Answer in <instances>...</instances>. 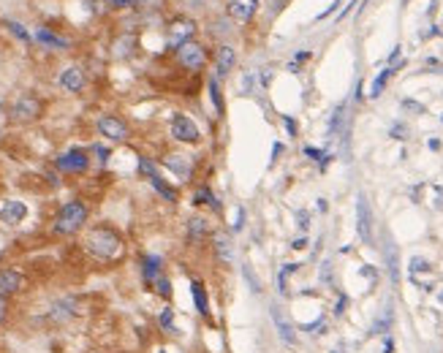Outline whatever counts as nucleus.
<instances>
[{"instance_id": "f704fd0d", "label": "nucleus", "mask_w": 443, "mask_h": 353, "mask_svg": "<svg viewBox=\"0 0 443 353\" xmlns=\"http://www.w3.org/2000/svg\"><path fill=\"white\" fill-rule=\"evenodd\" d=\"M319 283L326 286V288H332V286H335V269H332V261L321 264V269H319Z\"/></svg>"}, {"instance_id": "f3484780", "label": "nucleus", "mask_w": 443, "mask_h": 353, "mask_svg": "<svg viewBox=\"0 0 443 353\" xmlns=\"http://www.w3.org/2000/svg\"><path fill=\"white\" fill-rule=\"evenodd\" d=\"M234 65H237V49L231 44L218 46V52H215V77L226 79L234 71Z\"/></svg>"}, {"instance_id": "864d4df0", "label": "nucleus", "mask_w": 443, "mask_h": 353, "mask_svg": "<svg viewBox=\"0 0 443 353\" xmlns=\"http://www.w3.org/2000/svg\"><path fill=\"white\" fill-rule=\"evenodd\" d=\"M329 353H346V348H343V345H335V348H332Z\"/></svg>"}, {"instance_id": "f03ea898", "label": "nucleus", "mask_w": 443, "mask_h": 353, "mask_svg": "<svg viewBox=\"0 0 443 353\" xmlns=\"http://www.w3.org/2000/svg\"><path fill=\"white\" fill-rule=\"evenodd\" d=\"M87 217H90V207L82 199L65 201L60 210L55 212V217H52V234H58V237H74L77 231L85 229Z\"/></svg>"}, {"instance_id": "423d86ee", "label": "nucleus", "mask_w": 443, "mask_h": 353, "mask_svg": "<svg viewBox=\"0 0 443 353\" xmlns=\"http://www.w3.org/2000/svg\"><path fill=\"white\" fill-rule=\"evenodd\" d=\"M169 134H171V139H174V141H180V144H199V141H201L199 125L193 123L188 114H183V112H174V114H171Z\"/></svg>"}, {"instance_id": "cd10ccee", "label": "nucleus", "mask_w": 443, "mask_h": 353, "mask_svg": "<svg viewBox=\"0 0 443 353\" xmlns=\"http://www.w3.org/2000/svg\"><path fill=\"white\" fill-rule=\"evenodd\" d=\"M405 63H397V65H386L378 77L373 79V85H370V98H381V92L386 90V85H389V79L395 77V71L402 68Z\"/></svg>"}, {"instance_id": "2eb2a0df", "label": "nucleus", "mask_w": 443, "mask_h": 353, "mask_svg": "<svg viewBox=\"0 0 443 353\" xmlns=\"http://www.w3.org/2000/svg\"><path fill=\"white\" fill-rule=\"evenodd\" d=\"M25 291V275L14 266H0V296L16 299Z\"/></svg>"}, {"instance_id": "9b49d317", "label": "nucleus", "mask_w": 443, "mask_h": 353, "mask_svg": "<svg viewBox=\"0 0 443 353\" xmlns=\"http://www.w3.org/2000/svg\"><path fill=\"white\" fill-rule=\"evenodd\" d=\"M177 63L183 65L185 71L196 74V71H201L207 65V49L199 41H188V44H183L177 49Z\"/></svg>"}, {"instance_id": "c03bdc74", "label": "nucleus", "mask_w": 443, "mask_h": 353, "mask_svg": "<svg viewBox=\"0 0 443 353\" xmlns=\"http://www.w3.org/2000/svg\"><path fill=\"white\" fill-rule=\"evenodd\" d=\"M392 136H395V139H408V128H405L402 123L392 125Z\"/></svg>"}, {"instance_id": "5701e85b", "label": "nucleus", "mask_w": 443, "mask_h": 353, "mask_svg": "<svg viewBox=\"0 0 443 353\" xmlns=\"http://www.w3.org/2000/svg\"><path fill=\"white\" fill-rule=\"evenodd\" d=\"M58 85H60L65 92H82L85 90V71H82L79 65H68L65 71H60Z\"/></svg>"}, {"instance_id": "a211bd4d", "label": "nucleus", "mask_w": 443, "mask_h": 353, "mask_svg": "<svg viewBox=\"0 0 443 353\" xmlns=\"http://www.w3.org/2000/svg\"><path fill=\"white\" fill-rule=\"evenodd\" d=\"M25 217H28V204H25V201H19V199L3 201V207H0V223H6V226H19Z\"/></svg>"}, {"instance_id": "603ef678", "label": "nucleus", "mask_w": 443, "mask_h": 353, "mask_svg": "<svg viewBox=\"0 0 443 353\" xmlns=\"http://www.w3.org/2000/svg\"><path fill=\"white\" fill-rule=\"evenodd\" d=\"M316 207H319V212H326V201H324V199H319V204H316Z\"/></svg>"}, {"instance_id": "09e8293b", "label": "nucleus", "mask_w": 443, "mask_h": 353, "mask_svg": "<svg viewBox=\"0 0 443 353\" xmlns=\"http://www.w3.org/2000/svg\"><path fill=\"white\" fill-rule=\"evenodd\" d=\"M359 275H365V277H370V280H373V283H375V269H370V266H362V269H359Z\"/></svg>"}, {"instance_id": "6e6552de", "label": "nucleus", "mask_w": 443, "mask_h": 353, "mask_svg": "<svg viewBox=\"0 0 443 353\" xmlns=\"http://www.w3.org/2000/svg\"><path fill=\"white\" fill-rule=\"evenodd\" d=\"M164 266H166V261H164V256H158V253H144V256L139 259V277H142V288H144V291H153L158 277L166 275Z\"/></svg>"}, {"instance_id": "4c0bfd02", "label": "nucleus", "mask_w": 443, "mask_h": 353, "mask_svg": "<svg viewBox=\"0 0 443 353\" xmlns=\"http://www.w3.org/2000/svg\"><path fill=\"white\" fill-rule=\"evenodd\" d=\"M432 266H429V261L427 259H411V266H408V272H411V277H416V275H425V272H429Z\"/></svg>"}, {"instance_id": "412c9836", "label": "nucleus", "mask_w": 443, "mask_h": 353, "mask_svg": "<svg viewBox=\"0 0 443 353\" xmlns=\"http://www.w3.org/2000/svg\"><path fill=\"white\" fill-rule=\"evenodd\" d=\"M191 204H193V207H207V210H213L215 215H220V212H223V204L218 201V196H215L213 188H210L207 183L199 185V188L193 190V196H191Z\"/></svg>"}, {"instance_id": "a18cd8bd", "label": "nucleus", "mask_w": 443, "mask_h": 353, "mask_svg": "<svg viewBox=\"0 0 443 353\" xmlns=\"http://www.w3.org/2000/svg\"><path fill=\"white\" fill-rule=\"evenodd\" d=\"M381 348H383V353H395V337H392V335H386L383 342H381Z\"/></svg>"}, {"instance_id": "4468645a", "label": "nucleus", "mask_w": 443, "mask_h": 353, "mask_svg": "<svg viewBox=\"0 0 443 353\" xmlns=\"http://www.w3.org/2000/svg\"><path fill=\"white\" fill-rule=\"evenodd\" d=\"M41 112H44V104L31 95V92H25V95H19L14 101V107H11V114H14V120L19 123H31V120H38L41 117Z\"/></svg>"}, {"instance_id": "a19ab883", "label": "nucleus", "mask_w": 443, "mask_h": 353, "mask_svg": "<svg viewBox=\"0 0 443 353\" xmlns=\"http://www.w3.org/2000/svg\"><path fill=\"white\" fill-rule=\"evenodd\" d=\"M294 220H297V226H299V231H302V234L310 229V212H307V210H297Z\"/></svg>"}, {"instance_id": "c9c22d12", "label": "nucleus", "mask_w": 443, "mask_h": 353, "mask_svg": "<svg viewBox=\"0 0 443 353\" xmlns=\"http://www.w3.org/2000/svg\"><path fill=\"white\" fill-rule=\"evenodd\" d=\"M11 313H14V299H6V296H0V329L9 323Z\"/></svg>"}, {"instance_id": "c756f323", "label": "nucleus", "mask_w": 443, "mask_h": 353, "mask_svg": "<svg viewBox=\"0 0 443 353\" xmlns=\"http://www.w3.org/2000/svg\"><path fill=\"white\" fill-rule=\"evenodd\" d=\"M207 92H210V101H213V109L218 117H223V112H226V104H223V92H220V79L210 77V82H207Z\"/></svg>"}, {"instance_id": "3c124183", "label": "nucleus", "mask_w": 443, "mask_h": 353, "mask_svg": "<svg viewBox=\"0 0 443 353\" xmlns=\"http://www.w3.org/2000/svg\"><path fill=\"white\" fill-rule=\"evenodd\" d=\"M429 150H441V141L438 139H429Z\"/></svg>"}, {"instance_id": "0eeeda50", "label": "nucleus", "mask_w": 443, "mask_h": 353, "mask_svg": "<svg viewBox=\"0 0 443 353\" xmlns=\"http://www.w3.org/2000/svg\"><path fill=\"white\" fill-rule=\"evenodd\" d=\"M95 128H98V134L107 139V141H112V144H122V141H128V136H131L128 123H125L122 117H117V114H101Z\"/></svg>"}, {"instance_id": "7c9ffc66", "label": "nucleus", "mask_w": 443, "mask_h": 353, "mask_svg": "<svg viewBox=\"0 0 443 353\" xmlns=\"http://www.w3.org/2000/svg\"><path fill=\"white\" fill-rule=\"evenodd\" d=\"M38 44H44L49 46V49H68V41L65 38H60L58 33H52V31H46V28H38L36 31V36H33Z\"/></svg>"}, {"instance_id": "b1692460", "label": "nucleus", "mask_w": 443, "mask_h": 353, "mask_svg": "<svg viewBox=\"0 0 443 353\" xmlns=\"http://www.w3.org/2000/svg\"><path fill=\"white\" fill-rule=\"evenodd\" d=\"M302 269V264H294V261H289V264H283L280 269H277V277H275V288H277V296L280 299H289L291 296V288H289V280L297 272Z\"/></svg>"}, {"instance_id": "79ce46f5", "label": "nucleus", "mask_w": 443, "mask_h": 353, "mask_svg": "<svg viewBox=\"0 0 443 353\" xmlns=\"http://www.w3.org/2000/svg\"><path fill=\"white\" fill-rule=\"evenodd\" d=\"M242 229H245V210L240 207L237 215H234V223H231V234H240Z\"/></svg>"}, {"instance_id": "ddd939ff", "label": "nucleus", "mask_w": 443, "mask_h": 353, "mask_svg": "<svg viewBox=\"0 0 443 353\" xmlns=\"http://www.w3.org/2000/svg\"><path fill=\"white\" fill-rule=\"evenodd\" d=\"M356 234L362 239V245H373V210L365 193L356 196Z\"/></svg>"}, {"instance_id": "a878e982", "label": "nucleus", "mask_w": 443, "mask_h": 353, "mask_svg": "<svg viewBox=\"0 0 443 353\" xmlns=\"http://www.w3.org/2000/svg\"><path fill=\"white\" fill-rule=\"evenodd\" d=\"M383 261H386V272L392 277V283L397 286L400 283V253H397V245L389 239L386 245H383Z\"/></svg>"}, {"instance_id": "6ab92c4d", "label": "nucleus", "mask_w": 443, "mask_h": 353, "mask_svg": "<svg viewBox=\"0 0 443 353\" xmlns=\"http://www.w3.org/2000/svg\"><path fill=\"white\" fill-rule=\"evenodd\" d=\"M164 166H166L177 180H183V183H191V177H193V163L185 158V155H166L164 161H161Z\"/></svg>"}, {"instance_id": "20e7f679", "label": "nucleus", "mask_w": 443, "mask_h": 353, "mask_svg": "<svg viewBox=\"0 0 443 353\" xmlns=\"http://www.w3.org/2000/svg\"><path fill=\"white\" fill-rule=\"evenodd\" d=\"M79 299L77 296H60V299H55L44 313V321L49 326H68L71 321H77L79 318Z\"/></svg>"}, {"instance_id": "49530a36", "label": "nucleus", "mask_w": 443, "mask_h": 353, "mask_svg": "<svg viewBox=\"0 0 443 353\" xmlns=\"http://www.w3.org/2000/svg\"><path fill=\"white\" fill-rule=\"evenodd\" d=\"M307 247V237H297L294 242H291V250H305Z\"/></svg>"}, {"instance_id": "de8ad7c7", "label": "nucleus", "mask_w": 443, "mask_h": 353, "mask_svg": "<svg viewBox=\"0 0 443 353\" xmlns=\"http://www.w3.org/2000/svg\"><path fill=\"white\" fill-rule=\"evenodd\" d=\"M280 155H283V144H280V141H275V144H272V163H275V161H280Z\"/></svg>"}, {"instance_id": "9d476101", "label": "nucleus", "mask_w": 443, "mask_h": 353, "mask_svg": "<svg viewBox=\"0 0 443 353\" xmlns=\"http://www.w3.org/2000/svg\"><path fill=\"white\" fill-rule=\"evenodd\" d=\"M191 302H193V310H196V315H199L204 323H213L215 315H213V302H210V288H207V283L201 280V277H193L191 280Z\"/></svg>"}, {"instance_id": "58836bf2", "label": "nucleus", "mask_w": 443, "mask_h": 353, "mask_svg": "<svg viewBox=\"0 0 443 353\" xmlns=\"http://www.w3.org/2000/svg\"><path fill=\"white\" fill-rule=\"evenodd\" d=\"M95 158H98V163L104 166V163H109V155H112V150H109L107 144H92V150H90Z\"/></svg>"}, {"instance_id": "5fc2aeb1", "label": "nucleus", "mask_w": 443, "mask_h": 353, "mask_svg": "<svg viewBox=\"0 0 443 353\" xmlns=\"http://www.w3.org/2000/svg\"><path fill=\"white\" fill-rule=\"evenodd\" d=\"M438 302H441V305H443V291H441V293H438Z\"/></svg>"}, {"instance_id": "f257e3e1", "label": "nucleus", "mask_w": 443, "mask_h": 353, "mask_svg": "<svg viewBox=\"0 0 443 353\" xmlns=\"http://www.w3.org/2000/svg\"><path fill=\"white\" fill-rule=\"evenodd\" d=\"M122 234L109 223H95L85 234V250L90 253L95 261H114L122 253Z\"/></svg>"}, {"instance_id": "aec40b11", "label": "nucleus", "mask_w": 443, "mask_h": 353, "mask_svg": "<svg viewBox=\"0 0 443 353\" xmlns=\"http://www.w3.org/2000/svg\"><path fill=\"white\" fill-rule=\"evenodd\" d=\"M155 323H158V332L166 335V337H177L180 335V326H177V310L171 305H164L155 315Z\"/></svg>"}, {"instance_id": "f8f14e48", "label": "nucleus", "mask_w": 443, "mask_h": 353, "mask_svg": "<svg viewBox=\"0 0 443 353\" xmlns=\"http://www.w3.org/2000/svg\"><path fill=\"white\" fill-rule=\"evenodd\" d=\"M213 237V226H210V217L204 215H191L185 220V242L191 247L204 245L207 239Z\"/></svg>"}, {"instance_id": "72a5a7b5", "label": "nucleus", "mask_w": 443, "mask_h": 353, "mask_svg": "<svg viewBox=\"0 0 443 353\" xmlns=\"http://www.w3.org/2000/svg\"><path fill=\"white\" fill-rule=\"evenodd\" d=\"M242 277H245V283H247V288H250V293H256V296H261L264 293V286H261V280L259 275L247 266V264H242Z\"/></svg>"}, {"instance_id": "ea45409f", "label": "nucleus", "mask_w": 443, "mask_h": 353, "mask_svg": "<svg viewBox=\"0 0 443 353\" xmlns=\"http://www.w3.org/2000/svg\"><path fill=\"white\" fill-rule=\"evenodd\" d=\"M9 31L14 33L16 38H22L25 44H31V41H33V36H31V33H28V31H25V28H22L19 22H9Z\"/></svg>"}, {"instance_id": "c85d7f7f", "label": "nucleus", "mask_w": 443, "mask_h": 353, "mask_svg": "<svg viewBox=\"0 0 443 353\" xmlns=\"http://www.w3.org/2000/svg\"><path fill=\"white\" fill-rule=\"evenodd\" d=\"M299 332H305V335H310V337H321V335L329 332V315L321 313V315H319V318H313V321L299 323Z\"/></svg>"}, {"instance_id": "dca6fc26", "label": "nucleus", "mask_w": 443, "mask_h": 353, "mask_svg": "<svg viewBox=\"0 0 443 353\" xmlns=\"http://www.w3.org/2000/svg\"><path fill=\"white\" fill-rule=\"evenodd\" d=\"M193 33H196V25L191 22V19H177V22H171V28H169V36H166V44L169 49H180L183 44L188 41H193Z\"/></svg>"}, {"instance_id": "393cba45", "label": "nucleus", "mask_w": 443, "mask_h": 353, "mask_svg": "<svg viewBox=\"0 0 443 353\" xmlns=\"http://www.w3.org/2000/svg\"><path fill=\"white\" fill-rule=\"evenodd\" d=\"M256 11H259V0H229V14L240 22L253 19Z\"/></svg>"}, {"instance_id": "4d7b16f0", "label": "nucleus", "mask_w": 443, "mask_h": 353, "mask_svg": "<svg viewBox=\"0 0 443 353\" xmlns=\"http://www.w3.org/2000/svg\"><path fill=\"white\" fill-rule=\"evenodd\" d=\"M204 353H210V351H204Z\"/></svg>"}, {"instance_id": "7ed1b4c3", "label": "nucleus", "mask_w": 443, "mask_h": 353, "mask_svg": "<svg viewBox=\"0 0 443 353\" xmlns=\"http://www.w3.org/2000/svg\"><path fill=\"white\" fill-rule=\"evenodd\" d=\"M269 321H272V326H275V335L277 340L286 345V348H297L299 345V326L291 321V315L286 313V308L280 305V302H272L269 305Z\"/></svg>"}, {"instance_id": "4be33fe9", "label": "nucleus", "mask_w": 443, "mask_h": 353, "mask_svg": "<svg viewBox=\"0 0 443 353\" xmlns=\"http://www.w3.org/2000/svg\"><path fill=\"white\" fill-rule=\"evenodd\" d=\"M392 326H395V308L386 305V308L381 310V315L370 323L367 337H386V335H392Z\"/></svg>"}, {"instance_id": "8fccbe9b", "label": "nucleus", "mask_w": 443, "mask_h": 353, "mask_svg": "<svg viewBox=\"0 0 443 353\" xmlns=\"http://www.w3.org/2000/svg\"><path fill=\"white\" fill-rule=\"evenodd\" d=\"M114 9H125V6H134V0H109Z\"/></svg>"}, {"instance_id": "39448f33", "label": "nucleus", "mask_w": 443, "mask_h": 353, "mask_svg": "<svg viewBox=\"0 0 443 353\" xmlns=\"http://www.w3.org/2000/svg\"><path fill=\"white\" fill-rule=\"evenodd\" d=\"M55 169L63 174H85L90 169V150L85 147H71L55 158Z\"/></svg>"}, {"instance_id": "bb28decb", "label": "nucleus", "mask_w": 443, "mask_h": 353, "mask_svg": "<svg viewBox=\"0 0 443 353\" xmlns=\"http://www.w3.org/2000/svg\"><path fill=\"white\" fill-rule=\"evenodd\" d=\"M147 183L153 185L155 193H158V196H161V199H164V201H169V204H177V201H180V190H177V188H174V185H171V183H166V180H164L161 174H155V177H150Z\"/></svg>"}, {"instance_id": "37998d69", "label": "nucleus", "mask_w": 443, "mask_h": 353, "mask_svg": "<svg viewBox=\"0 0 443 353\" xmlns=\"http://www.w3.org/2000/svg\"><path fill=\"white\" fill-rule=\"evenodd\" d=\"M283 125H286L289 136H297V134H299V125H297V120H294V117H289V114H283Z\"/></svg>"}, {"instance_id": "1a4fd4ad", "label": "nucleus", "mask_w": 443, "mask_h": 353, "mask_svg": "<svg viewBox=\"0 0 443 353\" xmlns=\"http://www.w3.org/2000/svg\"><path fill=\"white\" fill-rule=\"evenodd\" d=\"M210 250H213L215 264L231 266L234 259H237V247H234V239H231V231H213V237H210Z\"/></svg>"}, {"instance_id": "2f4dec72", "label": "nucleus", "mask_w": 443, "mask_h": 353, "mask_svg": "<svg viewBox=\"0 0 443 353\" xmlns=\"http://www.w3.org/2000/svg\"><path fill=\"white\" fill-rule=\"evenodd\" d=\"M153 293L161 299V302H171V296H174V286H171V277L169 275H161L158 277V283L153 286Z\"/></svg>"}, {"instance_id": "473e14b6", "label": "nucleus", "mask_w": 443, "mask_h": 353, "mask_svg": "<svg viewBox=\"0 0 443 353\" xmlns=\"http://www.w3.org/2000/svg\"><path fill=\"white\" fill-rule=\"evenodd\" d=\"M137 171L142 174V177H144V180H150V177H155V174H161V171H158V166H155V161H153V158H147V155H139Z\"/></svg>"}, {"instance_id": "6e6d98bb", "label": "nucleus", "mask_w": 443, "mask_h": 353, "mask_svg": "<svg viewBox=\"0 0 443 353\" xmlns=\"http://www.w3.org/2000/svg\"><path fill=\"white\" fill-rule=\"evenodd\" d=\"M158 353H166V351H158Z\"/></svg>"}, {"instance_id": "e433bc0d", "label": "nucleus", "mask_w": 443, "mask_h": 353, "mask_svg": "<svg viewBox=\"0 0 443 353\" xmlns=\"http://www.w3.org/2000/svg\"><path fill=\"white\" fill-rule=\"evenodd\" d=\"M348 293H337L335 305H332V318H343L346 315V310H348Z\"/></svg>"}]
</instances>
